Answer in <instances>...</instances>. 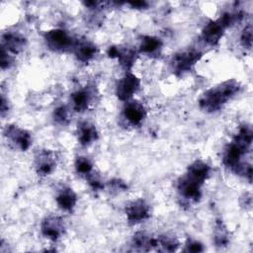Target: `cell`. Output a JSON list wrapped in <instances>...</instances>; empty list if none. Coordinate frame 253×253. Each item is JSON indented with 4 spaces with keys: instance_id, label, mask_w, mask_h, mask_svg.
Instances as JSON below:
<instances>
[{
    "instance_id": "cell-10",
    "label": "cell",
    "mask_w": 253,
    "mask_h": 253,
    "mask_svg": "<svg viewBox=\"0 0 253 253\" xmlns=\"http://www.w3.org/2000/svg\"><path fill=\"white\" fill-rule=\"evenodd\" d=\"M250 151L251 150L244 148L231 139V141L223 148L222 164L225 168L235 174L240 166L245 162L244 158Z\"/></svg>"
},
{
    "instance_id": "cell-26",
    "label": "cell",
    "mask_w": 253,
    "mask_h": 253,
    "mask_svg": "<svg viewBox=\"0 0 253 253\" xmlns=\"http://www.w3.org/2000/svg\"><path fill=\"white\" fill-rule=\"evenodd\" d=\"M87 182V184L89 185V187L93 190V191H102L105 188V183L103 181V178L101 177V175L94 170L92 173H90L87 177L84 178Z\"/></svg>"
},
{
    "instance_id": "cell-22",
    "label": "cell",
    "mask_w": 253,
    "mask_h": 253,
    "mask_svg": "<svg viewBox=\"0 0 253 253\" xmlns=\"http://www.w3.org/2000/svg\"><path fill=\"white\" fill-rule=\"evenodd\" d=\"M180 246L178 238L172 234L164 233L154 237L153 250L159 252H174L177 251Z\"/></svg>"
},
{
    "instance_id": "cell-20",
    "label": "cell",
    "mask_w": 253,
    "mask_h": 253,
    "mask_svg": "<svg viewBox=\"0 0 253 253\" xmlns=\"http://www.w3.org/2000/svg\"><path fill=\"white\" fill-rule=\"evenodd\" d=\"M211 168L208 162L202 159H196L189 164L185 174L205 185L206 181L211 176Z\"/></svg>"
},
{
    "instance_id": "cell-29",
    "label": "cell",
    "mask_w": 253,
    "mask_h": 253,
    "mask_svg": "<svg viewBox=\"0 0 253 253\" xmlns=\"http://www.w3.org/2000/svg\"><path fill=\"white\" fill-rule=\"evenodd\" d=\"M14 63H15V56L1 47V51H0L1 69L3 71L7 70V69H10L14 65Z\"/></svg>"
},
{
    "instance_id": "cell-25",
    "label": "cell",
    "mask_w": 253,
    "mask_h": 253,
    "mask_svg": "<svg viewBox=\"0 0 253 253\" xmlns=\"http://www.w3.org/2000/svg\"><path fill=\"white\" fill-rule=\"evenodd\" d=\"M74 169L77 175L82 178L87 177L90 173H92L94 169V163L88 156L79 155L74 160Z\"/></svg>"
},
{
    "instance_id": "cell-4",
    "label": "cell",
    "mask_w": 253,
    "mask_h": 253,
    "mask_svg": "<svg viewBox=\"0 0 253 253\" xmlns=\"http://www.w3.org/2000/svg\"><path fill=\"white\" fill-rule=\"evenodd\" d=\"M203 186L204 184L184 173L177 180L176 191L180 200L190 206L201 201L203 197Z\"/></svg>"
},
{
    "instance_id": "cell-19",
    "label": "cell",
    "mask_w": 253,
    "mask_h": 253,
    "mask_svg": "<svg viewBox=\"0 0 253 253\" xmlns=\"http://www.w3.org/2000/svg\"><path fill=\"white\" fill-rule=\"evenodd\" d=\"M163 48V42L160 38L151 35H142L139 39L137 51L147 56H158Z\"/></svg>"
},
{
    "instance_id": "cell-5",
    "label": "cell",
    "mask_w": 253,
    "mask_h": 253,
    "mask_svg": "<svg viewBox=\"0 0 253 253\" xmlns=\"http://www.w3.org/2000/svg\"><path fill=\"white\" fill-rule=\"evenodd\" d=\"M3 136L9 146L18 151H28L33 144L32 133L16 124H7L3 128Z\"/></svg>"
},
{
    "instance_id": "cell-7",
    "label": "cell",
    "mask_w": 253,
    "mask_h": 253,
    "mask_svg": "<svg viewBox=\"0 0 253 253\" xmlns=\"http://www.w3.org/2000/svg\"><path fill=\"white\" fill-rule=\"evenodd\" d=\"M146 117L147 111L141 102L131 99L124 103L121 112V120L125 126L138 127L144 123Z\"/></svg>"
},
{
    "instance_id": "cell-6",
    "label": "cell",
    "mask_w": 253,
    "mask_h": 253,
    "mask_svg": "<svg viewBox=\"0 0 253 253\" xmlns=\"http://www.w3.org/2000/svg\"><path fill=\"white\" fill-rule=\"evenodd\" d=\"M99 92L96 86L85 85L71 93L69 106L73 112L84 113L95 104Z\"/></svg>"
},
{
    "instance_id": "cell-1",
    "label": "cell",
    "mask_w": 253,
    "mask_h": 253,
    "mask_svg": "<svg viewBox=\"0 0 253 253\" xmlns=\"http://www.w3.org/2000/svg\"><path fill=\"white\" fill-rule=\"evenodd\" d=\"M242 86L236 79H227L203 92L198 100L199 109L207 114H214L235 98Z\"/></svg>"
},
{
    "instance_id": "cell-21",
    "label": "cell",
    "mask_w": 253,
    "mask_h": 253,
    "mask_svg": "<svg viewBox=\"0 0 253 253\" xmlns=\"http://www.w3.org/2000/svg\"><path fill=\"white\" fill-rule=\"evenodd\" d=\"M231 234L226 224L221 218H216L214 220L212 229V241L213 244L218 248H224L230 243Z\"/></svg>"
},
{
    "instance_id": "cell-12",
    "label": "cell",
    "mask_w": 253,
    "mask_h": 253,
    "mask_svg": "<svg viewBox=\"0 0 253 253\" xmlns=\"http://www.w3.org/2000/svg\"><path fill=\"white\" fill-rule=\"evenodd\" d=\"M41 234L47 240L57 241L66 230V223L62 216L57 214H48L44 216L40 224Z\"/></svg>"
},
{
    "instance_id": "cell-9",
    "label": "cell",
    "mask_w": 253,
    "mask_h": 253,
    "mask_svg": "<svg viewBox=\"0 0 253 253\" xmlns=\"http://www.w3.org/2000/svg\"><path fill=\"white\" fill-rule=\"evenodd\" d=\"M57 167V155L49 148H40L34 155V168L38 176L43 178L51 175Z\"/></svg>"
},
{
    "instance_id": "cell-18",
    "label": "cell",
    "mask_w": 253,
    "mask_h": 253,
    "mask_svg": "<svg viewBox=\"0 0 253 253\" xmlns=\"http://www.w3.org/2000/svg\"><path fill=\"white\" fill-rule=\"evenodd\" d=\"M98 46L95 42L87 39H78L74 45L72 53L75 58L82 63H89L98 54Z\"/></svg>"
},
{
    "instance_id": "cell-23",
    "label": "cell",
    "mask_w": 253,
    "mask_h": 253,
    "mask_svg": "<svg viewBox=\"0 0 253 253\" xmlns=\"http://www.w3.org/2000/svg\"><path fill=\"white\" fill-rule=\"evenodd\" d=\"M154 237L144 231L135 232L130 239V247L133 251L148 252L153 250Z\"/></svg>"
},
{
    "instance_id": "cell-27",
    "label": "cell",
    "mask_w": 253,
    "mask_h": 253,
    "mask_svg": "<svg viewBox=\"0 0 253 253\" xmlns=\"http://www.w3.org/2000/svg\"><path fill=\"white\" fill-rule=\"evenodd\" d=\"M252 32L253 30L251 24H247L241 31L239 42L241 46L245 49H251L252 47Z\"/></svg>"
},
{
    "instance_id": "cell-14",
    "label": "cell",
    "mask_w": 253,
    "mask_h": 253,
    "mask_svg": "<svg viewBox=\"0 0 253 253\" xmlns=\"http://www.w3.org/2000/svg\"><path fill=\"white\" fill-rule=\"evenodd\" d=\"M226 30L227 28L223 25L219 18L210 20L202 29L201 41L209 46H215L219 43Z\"/></svg>"
},
{
    "instance_id": "cell-31",
    "label": "cell",
    "mask_w": 253,
    "mask_h": 253,
    "mask_svg": "<svg viewBox=\"0 0 253 253\" xmlns=\"http://www.w3.org/2000/svg\"><path fill=\"white\" fill-rule=\"evenodd\" d=\"M240 205L241 207L246 209H250L252 206V195L251 193H244L241 197H240Z\"/></svg>"
},
{
    "instance_id": "cell-17",
    "label": "cell",
    "mask_w": 253,
    "mask_h": 253,
    "mask_svg": "<svg viewBox=\"0 0 253 253\" xmlns=\"http://www.w3.org/2000/svg\"><path fill=\"white\" fill-rule=\"evenodd\" d=\"M76 136L78 143L81 146L88 147L98 140L99 130L94 123L87 120H83L78 122L77 124Z\"/></svg>"
},
{
    "instance_id": "cell-32",
    "label": "cell",
    "mask_w": 253,
    "mask_h": 253,
    "mask_svg": "<svg viewBox=\"0 0 253 253\" xmlns=\"http://www.w3.org/2000/svg\"><path fill=\"white\" fill-rule=\"evenodd\" d=\"M10 110V104L8 101V98H6L5 94H1V103H0V113L1 116L4 117L5 114H7Z\"/></svg>"
},
{
    "instance_id": "cell-13",
    "label": "cell",
    "mask_w": 253,
    "mask_h": 253,
    "mask_svg": "<svg viewBox=\"0 0 253 253\" xmlns=\"http://www.w3.org/2000/svg\"><path fill=\"white\" fill-rule=\"evenodd\" d=\"M107 54L110 58L117 59L125 71H131L137 59L138 51L127 45H111L107 49Z\"/></svg>"
},
{
    "instance_id": "cell-2",
    "label": "cell",
    "mask_w": 253,
    "mask_h": 253,
    "mask_svg": "<svg viewBox=\"0 0 253 253\" xmlns=\"http://www.w3.org/2000/svg\"><path fill=\"white\" fill-rule=\"evenodd\" d=\"M204 55V51L197 46H190L177 51L170 60V69L176 76H183L196 66Z\"/></svg>"
},
{
    "instance_id": "cell-16",
    "label": "cell",
    "mask_w": 253,
    "mask_h": 253,
    "mask_svg": "<svg viewBox=\"0 0 253 253\" xmlns=\"http://www.w3.org/2000/svg\"><path fill=\"white\" fill-rule=\"evenodd\" d=\"M27 38L19 32H5L1 36V47L14 56L20 54L27 46Z\"/></svg>"
},
{
    "instance_id": "cell-33",
    "label": "cell",
    "mask_w": 253,
    "mask_h": 253,
    "mask_svg": "<svg viewBox=\"0 0 253 253\" xmlns=\"http://www.w3.org/2000/svg\"><path fill=\"white\" fill-rule=\"evenodd\" d=\"M131 8L133 9H145L148 6V3L145 1H134V2H128L127 3Z\"/></svg>"
},
{
    "instance_id": "cell-24",
    "label": "cell",
    "mask_w": 253,
    "mask_h": 253,
    "mask_svg": "<svg viewBox=\"0 0 253 253\" xmlns=\"http://www.w3.org/2000/svg\"><path fill=\"white\" fill-rule=\"evenodd\" d=\"M72 117V109L68 105H59L52 112L53 122L61 126H66L70 124Z\"/></svg>"
},
{
    "instance_id": "cell-30",
    "label": "cell",
    "mask_w": 253,
    "mask_h": 253,
    "mask_svg": "<svg viewBox=\"0 0 253 253\" xmlns=\"http://www.w3.org/2000/svg\"><path fill=\"white\" fill-rule=\"evenodd\" d=\"M107 187L110 189L111 192H115V193H122L127 190L126 183L119 178H114L110 180L107 183Z\"/></svg>"
},
{
    "instance_id": "cell-11",
    "label": "cell",
    "mask_w": 253,
    "mask_h": 253,
    "mask_svg": "<svg viewBox=\"0 0 253 253\" xmlns=\"http://www.w3.org/2000/svg\"><path fill=\"white\" fill-rule=\"evenodd\" d=\"M125 214L129 225L142 223L151 215L150 205L142 198L131 200L125 207Z\"/></svg>"
},
{
    "instance_id": "cell-28",
    "label": "cell",
    "mask_w": 253,
    "mask_h": 253,
    "mask_svg": "<svg viewBox=\"0 0 253 253\" xmlns=\"http://www.w3.org/2000/svg\"><path fill=\"white\" fill-rule=\"evenodd\" d=\"M205 250L204 244L194 238H187V240L185 241L184 244V248L183 251L187 252V253H200L203 252Z\"/></svg>"
},
{
    "instance_id": "cell-3",
    "label": "cell",
    "mask_w": 253,
    "mask_h": 253,
    "mask_svg": "<svg viewBox=\"0 0 253 253\" xmlns=\"http://www.w3.org/2000/svg\"><path fill=\"white\" fill-rule=\"evenodd\" d=\"M43 42L45 46L57 53L72 52L77 38L73 37L64 29H51L43 33Z\"/></svg>"
},
{
    "instance_id": "cell-8",
    "label": "cell",
    "mask_w": 253,
    "mask_h": 253,
    "mask_svg": "<svg viewBox=\"0 0 253 253\" xmlns=\"http://www.w3.org/2000/svg\"><path fill=\"white\" fill-rule=\"evenodd\" d=\"M141 87L140 78L132 71H125L124 75L116 84L115 93L117 98L122 102H126L133 99V96Z\"/></svg>"
},
{
    "instance_id": "cell-15",
    "label": "cell",
    "mask_w": 253,
    "mask_h": 253,
    "mask_svg": "<svg viewBox=\"0 0 253 253\" xmlns=\"http://www.w3.org/2000/svg\"><path fill=\"white\" fill-rule=\"evenodd\" d=\"M54 200L57 207L62 211L71 212L78 203V196L70 186L66 184H60L56 187Z\"/></svg>"
}]
</instances>
